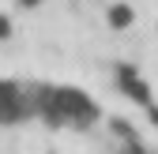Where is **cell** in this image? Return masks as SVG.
<instances>
[{"mask_svg":"<svg viewBox=\"0 0 158 154\" xmlns=\"http://www.w3.org/2000/svg\"><path fill=\"white\" fill-rule=\"evenodd\" d=\"M34 113H42L53 124H90V120H98V105L83 90H72V87H42L34 94Z\"/></svg>","mask_w":158,"mask_h":154,"instance_id":"cell-1","label":"cell"},{"mask_svg":"<svg viewBox=\"0 0 158 154\" xmlns=\"http://www.w3.org/2000/svg\"><path fill=\"white\" fill-rule=\"evenodd\" d=\"M34 113V102H27V94L19 83H0V120H19Z\"/></svg>","mask_w":158,"mask_h":154,"instance_id":"cell-2","label":"cell"},{"mask_svg":"<svg viewBox=\"0 0 158 154\" xmlns=\"http://www.w3.org/2000/svg\"><path fill=\"white\" fill-rule=\"evenodd\" d=\"M117 83H121V90L128 94V98L132 102H139V105H151V87L139 79V71H135V68H117Z\"/></svg>","mask_w":158,"mask_h":154,"instance_id":"cell-3","label":"cell"},{"mask_svg":"<svg viewBox=\"0 0 158 154\" xmlns=\"http://www.w3.org/2000/svg\"><path fill=\"white\" fill-rule=\"evenodd\" d=\"M109 23H113L117 30H121V26H132V8H128V4H113V8H109Z\"/></svg>","mask_w":158,"mask_h":154,"instance_id":"cell-4","label":"cell"},{"mask_svg":"<svg viewBox=\"0 0 158 154\" xmlns=\"http://www.w3.org/2000/svg\"><path fill=\"white\" fill-rule=\"evenodd\" d=\"M8 38H11V23L0 15V42H8Z\"/></svg>","mask_w":158,"mask_h":154,"instance_id":"cell-5","label":"cell"},{"mask_svg":"<svg viewBox=\"0 0 158 154\" xmlns=\"http://www.w3.org/2000/svg\"><path fill=\"white\" fill-rule=\"evenodd\" d=\"M23 4H27V8H34V4H42V0H23Z\"/></svg>","mask_w":158,"mask_h":154,"instance_id":"cell-6","label":"cell"}]
</instances>
